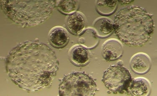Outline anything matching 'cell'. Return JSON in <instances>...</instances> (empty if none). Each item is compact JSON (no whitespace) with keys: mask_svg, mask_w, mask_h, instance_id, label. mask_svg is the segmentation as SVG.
<instances>
[{"mask_svg":"<svg viewBox=\"0 0 157 96\" xmlns=\"http://www.w3.org/2000/svg\"><path fill=\"white\" fill-rule=\"evenodd\" d=\"M56 53L39 42L21 43L7 58L6 69L11 80L21 88L36 91L48 86L59 69Z\"/></svg>","mask_w":157,"mask_h":96,"instance_id":"1","label":"cell"},{"mask_svg":"<svg viewBox=\"0 0 157 96\" xmlns=\"http://www.w3.org/2000/svg\"><path fill=\"white\" fill-rule=\"evenodd\" d=\"M114 30L118 38L129 46L140 47L149 40L154 31L152 15L138 6L126 7L117 13Z\"/></svg>","mask_w":157,"mask_h":96,"instance_id":"2","label":"cell"},{"mask_svg":"<svg viewBox=\"0 0 157 96\" xmlns=\"http://www.w3.org/2000/svg\"><path fill=\"white\" fill-rule=\"evenodd\" d=\"M8 17L21 26L29 27L42 23L50 17L55 1H1Z\"/></svg>","mask_w":157,"mask_h":96,"instance_id":"3","label":"cell"},{"mask_svg":"<svg viewBox=\"0 0 157 96\" xmlns=\"http://www.w3.org/2000/svg\"><path fill=\"white\" fill-rule=\"evenodd\" d=\"M97 85L93 79L85 73L74 72L65 76L59 86V95L94 96Z\"/></svg>","mask_w":157,"mask_h":96,"instance_id":"4","label":"cell"},{"mask_svg":"<svg viewBox=\"0 0 157 96\" xmlns=\"http://www.w3.org/2000/svg\"><path fill=\"white\" fill-rule=\"evenodd\" d=\"M132 80L129 71L125 67L117 65H111L104 71L101 81L108 90L117 94L127 91Z\"/></svg>","mask_w":157,"mask_h":96,"instance_id":"5","label":"cell"},{"mask_svg":"<svg viewBox=\"0 0 157 96\" xmlns=\"http://www.w3.org/2000/svg\"><path fill=\"white\" fill-rule=\"evenodd\" d=\"M123 46L118 40H108L103 44L102 54L104 59L107 61L118 60L123 56Z\"/></svg>","mask_w":157,"mask_h":96,"instance_id":"6","label":"cell"},{"mask_svg":"<svg viewBox=\"0 0 157 96\" xmlns=\"http://www.w3.org/2000/svg\"><path fill=\"white\" fill-rule=\"evenodd\" d=\"M152 62L150 57L144 52H138L134 55L130 60L132 70L136 74L143 75L151 69Z\"/></svg>","mask_w":157,"mask_h":96,"instance_id":"7","label":"cell"},{"mask_svg":"<svg viewBox=\"0 0 157 96\" xmlns=\"http://www.w3.org/2000/svg\"><path fill=\"white\" fill-rule=\"evenodd\" d=\"M127 91L133 96H148L151 93V84L145 78H136L131 81Z\"/></svg>","mask_w":157,"mask_h":96,"instance_id":"8","label":"cell"},{"mask_svg":"<svg viewBox=\"0 0 157 96\" xmlns=\"http://www.w3.org/2000/svg\"><path fill=\"white\" fill-rule=\"evenodd\" d=\"M49 40L51 45L56 48H62L68 44L70 36L68 32L63 27H56L50 31Z\"/></svg>","mask_w":157,"mask_h":96,"instance_id":"9","label":"cell"},{"mask_svg":"<svg viewBox=\"0 0 157 96\" xmlns=\"http://www.w3.org/2000/svg\"><path fill=\"white\" fill-rule=\"evenodd\" d=\"M67 26L72 34L78 35L85 29L86 22L83 15L78 12H74L67 18Z\"/></svg>","mask_w":157,"mask_h":96,"instance_id":"10","label":"cell"},{"mask_svg":"<svg viewBox=\"0 0 157 96\" xmlns=\"http://www.w3.org/2000/svg\"><path fill=\"white\" fill-rule=\"evenodd\" d=\"M71 62L78 66H84L90 62V56L89 51L81 45L74 47L70 52Z\"/></svg>","mask_w":157,"mask_h":96,"instance_id":"11","label":"cell"},{"mask_svg":"<svg viewBox=\"0 0 157 96\" xmlns=\"http://www.w3.org/2000/svg\"><path fill=\"white\" fill-rule=\"evenodd\" d=\"M93 28L97 36L100 38H105L112 35L114 31V23L107 18H100L94 23Z\"/></svg>","mask_w":157,"mask_h":96,"instance_id":"12","label":"cell"},{"mask_svg":"<svg viewBox=\"0 0 157 96\" xmlns=\"http://www.w3.org/2000/svg\"><path fill=\"white\" fill-rule=\"evenodd\" d=\"M117 1L99 0L97 3V10L99 14L104 16L111 15L115 12L117 8Z\"/></svg>","mask_w":157,"mask_h":96,"instance_id":"13","label":"cell"},{"mask_svg":"<svg viewBox=\"0 0 157 96\" xmlns=\"http://www.w3.org/2000/svg\"><path fill=\"white\" fill-rule=\"evenodd\" d=\"M59 11L65 14H69L75 12L78 9V4L76 1L73 0L61 1L58 4Z\"/></svg>","mask_w":157,"mask_h":96,"instance_id":"14","label":"cell"},{"mask_svg":"<svg viewBox=\"0 0 157 96\" xmlns=\"http://www.w3.org/2000/svg\"><path fill=\"white\" fill-rule=\"evenodd\" d=\"M119 2L122 4H125V3H130L133 2V1H118Z\"/></svg>","mask_w":157,"mask_h":96,"instance_id":"15","label":"cell"},{"mask_svg":"<svg viewBox=\"0 0 157 96\" xmlns=\"http://www.w3.org/2000/svg\"><path fill=\"white\" fill-rule=\"evenodd\" d=\"M123 64V61H122V60H120V61L117 63V65H119V66H122Z\"/></svg>","mask_w":157,"mask_h":96,"instance_id":"16","label":"cell"}]
</instances>
